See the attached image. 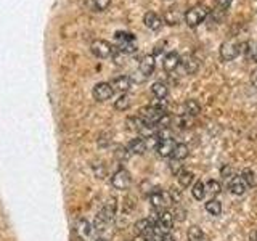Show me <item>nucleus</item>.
Instances as JSON below:
<instances>
[{"label": "nucleus", "mask_w": 257, "mask_h": 241, "mask_svg": "<svg viewBox=\"0 0 257 241\" xmlns=\"http://www.w3.org/2000/svg\"><path fill=\"white\" fill-rule=\"evenodd\" d=\"M164 114H166V109H159V108L153 106V104H150V106H145V108L140 109L139 117L143 120V123L156 127L159 120L164 117Z\"/></svg>", "instance_id": "obj_6"}, {"label": "nucleus", "mask_w": 257, "mask_h": 241, "mask_svg": "<svg viewBox=\"0 0 257 241\" xmlns=\"http://www.w3.org/2000/svg\"><path fill=\"white\" fill-rule=\"evenodd\" d=\"M171 198H172V201H174V199H177V201H180L182 195H180V191H179V188H171Z\"/></svg>", "instance_id": "obj_40"}, {"label": "nucleus", "mask_w": 257, "mask_h": 241, "mask_svg": "<svg viewBox=\"0 0 257 241\" xmlns=\"http://www.w3.org/2000/svg\"><path fill=\"white\" fill-rule=\"evenodd\" d=\"M161 241H175V239H174L172 235H169V233H166V235L163 236V239H161Z\"/></svg>", "instance_id": "obj_41"}, {"label": "nucleus", "mask_w": 257, "mask_h": 241, "mask_svg": "<svg viewBox=\"0 0 257 241\" xmlns=\"http://www.w3.org/2000/svg\"><path fill=\"white\" fill-rule=\"evenodd\" d=\"M206 211L211 214V215H220L222 212V204H220V201H217V199H209L207 203H206Z\"/></svg>", "instance_id": "obj_29"}, {"label": "nucleus", "mask_w": 257, "mask_h": 241, "mask_svg": "<svg viewBox=\"0 0 257 241\" xmlns=\"http://www.w3.org/2000/svg\"><path fill=\"white\" fill-rule=\"evenodd\" d=\"M171 171H172V174H175V175H179V174L183 171V167H182V164H180V161H174V159H172V163H171Z\"/></svg>", "instance_id": "obj_36"}, {"label": "nucleus", "mask_w": 257, "mask_h": 241, "mask_svg": "<svg viewBox=\"0 0 257 241\" xmlns=\"http://www.w3.org/2000/svg\"><path fill=\"white\" fill-rule=\"evenodd\" d=\"M206 187H207V191L212 193V195H219L220 193V183L217 180H209Z\"/></svg>", "instance_id": "obj_35"}, {"label": "nucleus", "mask_w": 257, "mask_h": 241, "mask_svg": "<svg viewBox=\"0 0 257 241\" xmlns=\"http://www.w3.org/2000/svg\"><path fill=\"white\" fill-rule=\"evenodd\" d=\"M156 68V60H155V55H145L140 64H139V71L143 77H150L153 72H155Z\"/></svg>", "instance_id": "obj_11"}, {"label": "nucleus", "mask_w": 257, "mask_h": 241, "mask_svg": "<svg viewBox=\"0 0 257 241\" xmlns=\"http://www.w3.org/2000/svg\"><path fill=\"white\" fill-rule=\"evenodd\" d=\"M180 66H182L185 74L191 76V74H195V72L198 71L199 63L193 55H185V56H180Z\"/></svg>", "instance_id": "obj_14"}, {"label": "nucleus", "mask_w": 257, "mask_h": 241, "mask_svg": "<svg viewBox=\"0 0 257 241\" xmlns=\"http://www.w3.org/2000/svg\"><path fill=\"white\" fill-rule=\"evenodd\" d=\"M244 47H246L244 42H239L238 39H230L220 45V58L223 61H233L235 58H238L239 53H243L246 50Z\"/></svg>", "instance_id": "obj_3"}, {"label": "nucleus", "mask_w": 257, "mask_h": 241, "mask_svg": "<svg viewBox=\"0 0 257 241\" xmlns=\"http://www.w3.org/2000/svg\"><path fill=\"white\" fill-rule=\"evenodd\" d=\"M191 193H193V198L198 199V201H201V199L204 198V195H206V185H204L203 182H201V180H198L195 185H193Z\"/></svg>", "instance_id": "obj_30"}, {"label": "nucleus", "mask_w": 257, "mask_h": 241, "mask_svg": "<svg viewBox=\"0 0 257 241\" xmlns=\"http://www.w3.org/2000/svg\"><path fill=\"white\" fill-rule=\"evenodd\" d=\"M244 52L247 53V58H249V60L254 61V63H257V45L252 47V48H246Z\"/></svg>", "instance_id": "obj_37"}, {"label": "nucleus", "mask_w": 257, "mask_h": 241, "mask_svg": "<svg viewBox=\"0 0 257 241\" xmlns=\"http://www.w3.org/2000/svg\"><path fill=\"white\" fill-rule=\"evenodd\" d=\"M109 5V0H85V7L90 12H103Z\"/></svg>", "instance_id": "obj_22"}, {"label": "nucleus", "mask_w": 257, "mask_h": 241, "mask_svg": "<svg viewBox=\"0 0 257 241\" xmlns=\"http://www.w3.org/2000/svg\"><path fill=\"white\" fill-rule=\"evenodd\" d=\"M241 177H243V180H244V183L247 185V187H254V185H255L254 172L251 171V169H244L243 174H241Z\"/></svg>", "instance_id": "obj_32"}, {"label": "nucleus", "mask_w": 257, "mask_h": 241, "mask_svg": "<svg viewBox=\"0 0 257 241\" xmlns=\"http://www.w3.org/2000/svg\"><path fill=\"white\" fill-rule=\"evenodd\" d=\"M183 106H185V114L187 116H198L201 112V104L196 100H187Z\"/></svg>", "instance_id": "obj_25"}, {"label": "nucleus", "mask_w": 257, "mask_h": 241, "mask_svg": "<svg viewBox=\"0 0 257 241\" xmlns=\"http://www.w3.org/2000/svg\"><path fill=\"white\" fill-rule=\"evenodd\" d=\"M220 174H222L223 179H230V177H231V167L225 164V166L220 169Z\"/></svg>", "instance_id": "obj_39"}, {"label": "nucleus", "mask_w": 257, "mask_h": 241, "mask_svg": "<svg viewBox=\"0 0 257 241\" xmlns=\"http://www.w3.org/2000/svg\"><path fill=\"white\" fill-rule=\"evenodd\" d=\"M158 137H159V143H158V155L161 158H169V156H172V153L177 147V143L171 139V137H166L163 134H159L158 132Z\"/></svg>", "instance_id": "obj_8"}, {"label": "nucleus", "mask_w": 257, "mask_h": 241, "mask_svg": "<svg viewBox=\"0 0 257 241\" xmlns=\"http://www.w3.org/2000/svg\"><path fill=\"white\" fill-rule=\"evenodd\" d=\"M180 66V55L177 52H171L164 56L163 60V68L166 72H174L177 68Z\"/></svg>", "instance_id": "obj_16"}, {"label": "nucleus", "mask_w": 257, "mask_h": 241, "mask_svg": "<svg viewBox=\"0 0 257 241\" xmlns=\"http://www.w3.org/2000/svg\"><path fill=\"white\" fill-rule=\"evenodd\" d=\"M156 227L163 233H169V231L172 230V227H174V215L169 211H161L159 215H158Z\"/></svg>", "instance_id": "obj_13"}, {"label": "nucleus", "mask_w": 257, "mask_h": 241, "mask_svg": "<svg viewBox=\"0 0 257 241\" xmlns=\"http://www.w3.org/2000/svg\"><path fill=\"white\" fill-rule=\"evenodd\" d=\"M111 185L114 187L116 190H128V187L132 185V177L131 172L125 171V169H119L111 177Z\"/></svg>", "instance_id": "obj_7"}, {"label": "nucleus", "mask_w": 257, "mask_h": 241, "mask_svg": "<svg viewBox=\"0 0 257 241\" xmlns=\"http://www.w3.org/2000/svg\"><path fill=\"white\" fill-rule=\"evenodd\" d=\"M188 147L185 143H177V147L172 153V159L174 161H183L185 158H188Z\"/></svg>", "instance_id": "obj_26"}, {"label": "nucleus", "mask_w": 257, "mask_h": 241, "mask_svg": "<svg viewBox=\"0 0 257 241\" xmlns=\"http://www.w3.org/2000/svg\"><path fill=\"white\" fill-rule=\"evenodd\" d=\"M143 23H145V26H147L148 29H151V31H159L161 28H163L164 20L161 18L158 13L148 12V13H145V16H143Z\"/></svg>", "instance_id": "obj_15"}, {"label": "nucleus", "mask_w": 257, "mask_h": 241, "mask_svg": "<svg viewBox=\"0 0 257 241\" xmlns=\"http://www.w3.org/2000/svg\"><path fill=\"white\" fill-rule=\"evenodd\" d=\"M111 87L114 88V92L125 93L127 90H131L132 87V77L131 76H116L114 79H111Z\"/></svg>", "instance_id": "obj_12"}, {"label": "nucleus", "mask_w": 257, "mask_h": 241, "mask_svg": "<svg viewBox=\"0 0 257 241\" xmlns=\"http://www.w3.org/2000/svg\"><path fill=\"white\" fill-rule=\"evenodd\" d=\"M116 212H117V201L116 198H109L106 203L103 204V207L100 209V212L96 214V219H95V225L93 228L101 231L106 225L114 219L116 217Z\"/></svg>", "instance_id": "obj_1"}, {"label": "nucleus", "mask_w": 257, "mask_h": 241, "mask_svg": "<svg viewBox=\"0 0 257 241\" xmlns=\"http://www.w3.org/2000/svg\"><path fill=\"white\" fill-rule=\"evenodd\" d=\"M76 231H77V235L82 238V239H87V238L92 236L93 225L88 222V220H85V219H79L76 222Z\"/></svg>", "instance_id": "obj_18"}, {"label": "nucleus", "mask_w": 257, "mask_h": 241, "mask_svg": "<svg viewBox=\"0 0 257 241\" xmlns=\"http://www.w3.org/2000/svg\"><path fill=\"white\" fill-rule=\"evenodd\" d=\"M209 13H211L209 7H206V5H195V7H191L190 10L183 15V20H185V23H187V26L198 28L199 24H203L206 21Z\"/></svg>", "instance_id": "obj_2"}, {"label": "nucleus", "mask_w": 257, "mask_h": 241, "mask_svg": "<svg viewBox=\"0 0 257 241\" xmlns=\"http://www.w3.org/2000/svg\"><path fill=\"white\" fill-rule=\"evenodd\" d=\"M114 39L117 42V50L122 52V53H132L137 50V39L132 32H127V31H117L114 34Z\"/></svg>", "instance_id": "obj_4"}, {"label": "nucleus", "mask_w": 257, "mask_h": 241, "mask_svg": "<svg viewBox=\"0 0 257 241\" xmlns=\"http://www.w3.org/2000/svg\"><path fill=\"white\" fill-rule=\"evenodd\" d=\"M249 238H251V241H257V230H254V231L251 233V236H249Z\"/></svg>", "instance_id": "obj_42"}, {"label": "nucleus", "mask_w": 257, "mask_h": 241, "mask_svg": "<svg viewBox=\"0 0 257 241\" xmlns=\"http://www.w3.org/2000/svg\"><path fill=\"white\" fill-rule=\"evenodd\" d=\"M187 235H188V241H204V233L198 225H191Z\"/></svg>", "instance_id": "obj_28"}, {"label": "nucleus", "mask_w": 257, "mask_h": 241, "mask_svg": "<svg viewBox=\"0 0 257 241\" xmlns=\"http://www.w3.org/2000/svg\"><path fill=\"white\" fill-rule=\"evenodd\" d=\"M151 93L155 95V98H158V100H166V96L169 93V88H167L166 82L158 80V82H155L151 85Z\"/></svg>", "instance_id": "obj_21"}, {"label": "nucleus", "mask_w": 257, "mask_h": 241, "mask_svg": "<svg viewBox=\"0 0 257 241\" xmlns=\"http://www.w3.org/2000/svg\"><path fill=\"white\" fill-rule=\"evenodd\" d=\"M127 150L132 153V155H145V151L148 150L147 147V140L142 139V137H137V139H132L128 142Z\"/></svg>", "instance_id": "obj_19"}, {"label": "nucleus", "mask_w": 257, "mask_h": 241, "mask_svg": "<svg viewBox=\"0 0 257 241\" xmlns=\"http://www.w3.org/2000/svg\"><path fill=\"white\" fill-rule=\"evenodd\" d=\"M95 241H108V239H104V238H98V239H95Z\"/></svg>", "instance_id": "obj_43"}, {"label": "nucleus", "mask_w": 257, "mask_h": 241, "mask_svg": "<svg viewBox=\"0 0 257 241\" xmlns=\"http://www.w3.org/2000/svg\"><path fill=\"white\" fill-rule=\"evenodd\" d=\"M153 230H155V223H153L150 219H140L135 223V231L139 233V236H145L148 238Z\"/></svg>", "instance_id": "obj_17"}, {"label": "nucleus", "mask_w": 257, "mask_h": 241, "mask_svg": "<svg viewBox=\"0 0 257 241\" xmlns=\"http://www.w3.org/2000/svg\"><path fill=\"white\" fill-rule=\"evenodd\" d=\"M150 203H151L153 207L158 209V211H163V209L167 204L172 203V198L169 196L167 193H164V191H161L159 188H156V190H153L150 193Z\"/></svg>", "instance_id": "obj_9"}, {"label": "nucleus", "mask_w": 257, "mask_h": 241, "mask_svg": "<svg viewBox=\"0 0 257 241\" xmlns=\"http://www.w3.org/2000/svg\"><path fill=\"white\" fill-rule=\"evenodd\" d=\"M92 169H93V174L98 177V179H104V175L108 172V169L103 164H92Z\"/></svg>", "instance_id": "obj_34"}, {"label": "nucleus", "mask_w": 257, "mask_h": 241, "mask_svg": "<svg viewBox=\"0 0 257 241\" xmlns=\"http://www.w3.org/2000/svg\"><path fill=\"white\" fill-rule=\"evenodd\" d=\"M131 96H128L127 93H120L117 96V100L114 101V109L117 111H127L128 108H131Z\"/></svg>", "instance_id": "obj_24"}, {"label": "nucleus", "mask_w": 257, "mask_h": 241, "mask_svg": "<svg viewBox=\"0 0 257 241\" xmlns=\"http://www.w3.org/2000/svg\"><path fill=\"white\" fill-rule=\"evenodd\" d=\"M231 4V0H215V8H214V15H215V21H219L225 12L228 10V7Z\"/></svg>", "instance_id": "obj_23"}, {"label": "nucleus", "mask_w": 257, "mask_h": 241, "mask_svg": "<svg viewBox=\"0 0 257 241\" xmlns=\"http://www.w3.org/2000/svg\"><path fill=\"white\" fill-rule=\"evenodd\" d=\"M131 155H132V153L128 151L127 148H124V147H119V148L114 151V158L119 159V161H127L128 158H131Z\"/></svg>", "instance_id": "obj_33"}, {"label": "nucleus", "mask_w": 257, "mask_h": 241, "mask_svg": "<svg viewBox=\"0 0 257 241\" xmlns=\"http://www.w3.org/2000/svg\"><path fill=\"white\" fill-rule=\"evenodd\" d=\"M92 95L96 101H108L114 95V88L111 87L109 82H98L93 87Z\"/></svg>", "instance_id": "obj_10"}, {"label": "nucleus", "mask_w": 257, "mask_h": 241, "mask_svg": "<svg viewBox=\"0 0 257 241\" xmlns=\"http://www.w3.org/2000/svg\"><path fill=\"white\" fill-rule=\"evenodd\" d=\"M177 179H179V183L183 188H188L193 183V180H195V174H193L191 171H182L179 175H177Z\"/></svg>", "instance_id": "obj_27"}, {"label": "nucleus", "mask_w": 257, "mask_h": 241, "mask_svg": "<svg viewBox=\"0 0 257 241\" xmlns=\"http://www.w3.org/2000/svg\"><path fill=\"white\" fill-rule=\"evenodd\" d=\"M172 215H175V219H177V220H180V222H182V220H185V209H182V207L177 206Z\"/></svg>", "instance_id": "obj_38"}, {"label": "nucleus", "mask_w": 257, "mask_h": 241, "mask_svg": "<svg viewBox=\"0 0 257 241\" xmlns=\"http://www.w3.org/2000/svg\"><path fill=\"white\" fill-rule=\"evenodd\" d=\"M117 48L116 47H112L108 40H103V39H96L92 42L90 45V52L96 56V58H109V56H114Z\"/></svg>", "instance_id": "obj_5"}, {"label": "nucleus", "mask_w": 257, "mask_h": 241, "mask_svg": "<svg viewBox=\"0 0 257 241\" xmlns=\"http://www.w3.org/2000/svg\"><path fill=\"white\" fill-rule=\"evenodd\" d=\"M247 185L244 183L243 177H233L230 180V191L233 195H244Z\"/></svg>", "instance_id": "obj_20"}, {"label": "nucleus", "mask_w": 257, "mask_h": 241, "mask_svg": "<svg viewBox=\"0 0 257 241\" xmlns=\"http://www.w3.org/2000/svg\"><path fill=\"white\" fill-rule=\"evenodd\" d=\"M164 21L169 23V24H177L180 21V15L177 13L175 10H167L164 13Z\"/></svg>", "instance_id": "obj_31"}]
</instances>
